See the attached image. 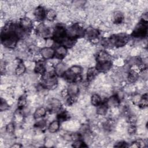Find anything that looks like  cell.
Listing matches in <instances>:
<instances>
[{"label": "cell", "mask_w": 148, "mask_h": 148, "mask_svg": "<svg viewBox=\"0 0 148 148\" xmlns=\"http://www.w3.org/2000/svg\"><path fill=\"white\" fill-rule=\"evenodd\" d=\"M109 45L117 47L124 46L128 41V36L125 34L113 35L108 39Z\"/></svg>", "instance_id": "cell-1"}, {"label": "cell", "mask_w": 148, "mask_h": 148, "mask_svg": "<svg viewBox=\"0 0 148 148\" xmlns=\"http://www.w3.org/2000/svg\"><path fill=\"white\" fill-rule=\"evenodd\" d=\"M53 37L56 42H62L66 37V30L62 25H57L54 29Z\"/></svg>", "instance_id": "cell-2"}, {"label": "cell", "mask_w": 148, "mask_h": 148, "mask_svg": "<svg viewBox=\"0 0 148 148\" xmlns=\"http://www.w3.org/2000/svg\"><path fill=\"white\" fill-rule=\"evenodd\" d=\"M147 33V23L141 21L135 27L132 36L135 38H143Z\"/></svg>", "instance_id": "cell-3"}, {"label": "cell", "mask_w": 148, "mask_h": 148, "mask_svg": "<svg viewBox=\"0 0 148 148\" xmlns=\"http://www.w3.org/2000/svg\"><path fill=\"white\" fill-rule=\"evenodd\" d=\"M33 23L32 20L27 17H24L20 18L19 21V27L25 32H29L32 29Z\"/></svg>", "instance_id": "cell-4"}, {"label": "cell", "mask_w": 148, "mask_h": 148, "mask_svg": "<svg viewBox=\"0 0 148 148\" xmlns=\"http://www.w3.org/2000/svg\"><path fill=\"white\" fill-rule=\"evenodd\" d=\"M37 34L41 38H49L51 35V31L47 27L43 24H40L36 28Z\"/></svg>", "instance_id": "cell-5"}, {"label": "cell", "mask_w": 148, "mask_h": 148, "mask_svg": "<svg viewBox=\"0 0 148 148\" xmlns=\"http://www.w3.org/2000/svg\"><path fill=\"white\" fill-rule=\"evenodd\" d=\"M112 68V62L110 61H106L104 62H97L96 65V69L99 72H107Z\"/></svg>", "instance_id": "cell-6"}, {"label": "cell", "mask_w": 148, "mask_h": 148, "mask_svg": "<svg viewBox=\"0 0 148 148\" xmlns=\"http://www.w3.org/2000/svg\"><path fill=\"white\" fill-rule=\"evenodd\" d=\"M40 54L42 58L45 59H50L55 56V51L51 47H45L40 50Z\"/></svg>", "instance_id": "cell-7"}, {"label": "cell", "mask_w": 148, "mask_h": 148, "mask_svg": "<svg viewBox=\"0 0 148 148\" xmlns=\"http://www.w3.org/2000/svg\"><path fill=\"white\" fill-rule=\"evenodd\" d=\"M48 107L49 110L51 111L57 112L60 111L61 107V103L60 101L57 98H52L50 99V102H49Z\"/></svg>", "instance_id": "cell-8"}, {"label": "cell", "mask_w": 148, "mask_h": 148, "mask_svg": "<svg viewBox=\"0 0 148 148\" xmlns=\"http://www.w3.org/2000/svg\"><path fill=\"white\" fill-rule=\"evenodd\" d=\"M99 34V32L97 29L90 27L87 28V29L85 31L84 35H86L87 38L91 40L92 39L98 38Z\"/></svg>", "instance_id": "cell-9"}, {"label": "cell", "mask_w": 148, "mask_h": 148, "mask_svg": "<svg viewBox=\"0 0 148 148\" xmlns=\"http://www.w3.org/2000/svg\"><path fill=\"white\" fill-rule=\"evenodd\" d=\"M105 103L108 107H110L111 108H117L119 105L120 99L117 95H112L106 99V102Z\"/></svg>", "instance_id": "cell-10"}, {"label": "cell", "mask_w": 148, "mask_h": 148, "mask_svg": "<svg viewBox=\"0 0 148 148\" xmlns=\"http://www.w3.org/2000/svg\"><path fill=\"white\" fill-rule=\"evenodd\" d=\"M34 15L38 21L42 20L46 17V12L43 7L39 6L35 9Z\"/></svg>", "instance_id": "cell-11"}, {"label": "cell", "mask_w": 148, "mask_h": 148, "mask_svg": "<svg viewBox=\"0 0 148 148\" xmlns=\"http://www.w3.org/2000/svg\"><path fill=\"white\" fill-rule=\"evenodd\" d=\"M67 54L66 48L64 46H58L55 50L56 58L60 60L64 58Z\"/></svg>", "instance_id": "cell-12"}, {"label": "cell", "mask_w": 148, "mask_h": 148, "mask_svg": "<svg viewBox=\"0 0 148 148\" xmlns=\"http://www.w3.org/2000/svg\"><path fill=\"white\" fill-rule=\"evenodd\" d=\"M110 54L103 50H101L98 52L97 55V62H104L106 61H110Z\"/></svg>", "instance_id": "cell-13"}, {"label": "cell", "mask_w": 148, "mask_h": 148, "mask_svg": "<svg viewBox=\"0 0 148 148\" xmlns=\"http://www.w3.org/2000/svg\"><path fill=\"white\" fill-rule=\"evenodd\" d=\"M68 94L70 97H75L79 92V86L75 83H71L67 88Z\"/></svg>", "instance_id": "cell-14"}, {"label": "cell", "mask_w": 148, "mask_h": 148, "mask_svg": "<svg viewBox=\"0 0 148 148\" xmlns=\"http://www.w3.org/2000/svg\"><path fill=\"white\" fill-rule=\"evenodd\" d=\"M34 70L37 74L43 75L46 71V66L44 62L41 60L37 61L35 65Z\"/></svg>", "instance_id": "cell-15"}, {"label": "cell", "mask_w": 148, "mask_h": 148, "mask_svg": "<svg viewBox=\"0 0 148 148\" xmlns=\"http://www.w3.org/2000/svg\"><path fill=\"white\" fill-rule=\"evenodd\" d=\"M60 128V121L58 120H53L52 121L48 127V130L51 133L56 132Z\"/></svg>", "instance_id": "cell-16"}, {"label": "cell", "mask_w": 148, "mask_h": 148, "mask_svg": "<svg viewBox=\"0 0 148 148\" xmlns=\"http://www.w3.org/2000/svg\"><path fill=\"white\" fill-rule=\"evenodd\" d=\"M108 106L106 103H101L99 105L97 106L96 112L97 114L100 115V116H104L106 114L107 111H108Z\"/></svg>", "instance_id": "cell-17"}, {"label": "cell", "mask_w": 148, "mask_h": 148, "mask_svg": "<svg viewBox=\"0 0 148 148\" xmlns=\"http://www.w3.org/2000/svg\"><path fill=\"white\" fill-rule=\"evenodd\" d=\"M46 114V110L44 107H39L36 109L34 114V117L35 119H40L42 117H43Z\"/></svg>", "instance_id": "cell-18"}, {"label": "cell", "mask_w": 148, "mask_h": 148, "mask_svg": "<svg viewBox=\"0 0 148 148\" xmlns=\"http://www.w3.org/2000/svg\"><path fill=\"white\" fill-rule=\"evenodd\" d=\"M124 18L123 14L120 11H116L114 13L113 16V20L115 24H119L122 23Z\"/></svg>", "instance_id": "cell-19"}, {"label": "cell", "mask_w": 148, "mask_h": 148, "mask_svg": "<svg viewBox=\"0 0 148 148\" xmlns=\"http://www.w3.org/2000/svg\"><path fill=\"white\" fill-rule=\"evenodd\" d=\"M25 70H26V66L23 62H20L17 65V66L15 68V73L17 76H21L23 73H24V72H25Z\"/></svg>", "instance_id": "cell-20"}, {"label": "cell", "mask_w": 148, "mask_h": 148, "mask_svg": "<svg viewBox=\"0 0 148 148\" xmlns=\"http://www.w3.org/2000/svg\"><path fill=\"white\" fill-rule=\"evenodd\" d=\"M66 69V65L65 64H64L62 62H59L56 66V68H55V73L60 76V75H62L63 73L66 71H65Z\"/></svg>", "instance_id": "cell-21"}, {"label": "cell", "mask_w": 148, "mask_h": 148, "mask_svg": "<svg viewBox=\"0 0 148 148\" xmlns=\"http://www.w3.org/2000/svg\"><path fill=\"white\" fill-rule=\"evenodd\" d=\"M97 70L95 68H90L88 69L87 72V79L88 82H90L92 81L95 75H97Z\"/></svg>", "instance_id": "cell-22"}, {"label": "cell", "mask_w": 148, "mask_h": 148, "mask_svg": "<svg viewBox=\"0 0 148 148\" xmlns=\"http://www.w3.org/2000/svg\"><path fill=\"white\" fill-rule=\"evenodd\" d=\"M91 103L94 106H98L101 103V98L97 94H94L91 97Z\"/></svg>", "instance_id": "cell-23"}, {"label": "cell", "mask_w": 148, "mask_h": 148, "mask_svg": "<svg viewBox=\"0 0 148 148\" xmlns=\"http://www.w3.org/2000/svg\"><path fill=\"white\" fill-rule=\"evenodd\" d=\"M57 16V13L56 10L54 9H49L46 13V17L47 20L49 21H53Z\"/></svg>", "instance_id": "cell-24"}, {"label": "cell", "mask_w": 148, "mask_h": 148, "mask_svg": "<svg viewBox=\"0 0 148 148\" xmlns=\"http://www.w3.org/2000/svg\"><path fill=\"white\" fill-rule=\"evenodd\" d=\"M138 72H135L134 71L131 70V71L130 72L128 75V80L129 81V82L132 83L135 82L138 78Z\"/></svg>", "instance_id": "cell-25"}, {"label": "cell", "mask_w": 148, "mask_h": 148, "mask_svg": "<svg viewBox=\"0 0 148 148\" xmlns=\"http://www.w3.org/2000/svg\"><path fill=\"white\" fill-rule=\"evenodd\" d=\"M139 106L145 109L147 107V93L143 94V97H141L140 100L138 103Z\"/></svg>", "instance_id": "cell-26"}, {"label": "cell", "mask_w": 148, "mask_h": 148, "mask_svg": "<svg viewBox=\"0 0 148 148\" xmlns=\"http://www.w3.org/2000/svg\"><path fill=\"white\" fill-rule=\"evenodd\" d=\"M69 71L75 75H80V73H82V68L80 66L75 65L72 66L70 68Z\"/></svg>", "instance_id": "cell-27"}, {"label": "cell", "mask_w": 148, "mask_h": 148, "mask_svg": "<svg viewBox=\"0 0 148 148\" xmlns=\"http://www.w3.org/2000/svg\"><path fill=\"white\" fill-rule=\"evenodd\" d=\"M27 103L26 97L24 95H21L19 97L18 100V107L19 108H23Z\"/></svg>", "instance_id": "cell-28"}, {"label": "cell", "mask_w": 148, "mask_h": 148, "mask_svg": "<svg viewBox=\"0 0 148 148\" xmlns=\"http://www.w3.org/2000/svg\"><path fill=\"white\" fill-rule=\"evenodd\" d=\"M15 131V126L14 123H8L6 126V131L9 134H12L14 133Z\"/></svg>", "instance_id": "cell-29"}, {"label": "cell", "mask_w": 148, "mask_h": 148, "mask_svg": "<svg viewBox=\"0 0 148 148\" xmlns=\"http://www.w3.org/2000/svg\"><path fill=\"white\" fill-rule=\"evenodd\" d=\"M86 143L80 139H76L73 143V146L75 147H87Z\"/></svg>", "instance_id": "cell-30"}, {"label": "cell", "mask_w": 148, "mask_h": 148, "mask_svg": "<svg viewBox=\"0 0 148 148\" xmlns=\"http://www.w3.org/2000/svg\"><path fill=\"white\" fill-rule=\"evenodd\" d=\"M9 105L7 103V102L3 98H1V107H0L1 110L2 112L6 110L9 109Z\"/></svg>", "instance_id": "cell-31"}, {"label": "cell", "mask_w": 148, "mask_h": 148, "mask_svg": "<svg viewBox=\"0 0 148 148\" xmlns=\"http://www.w3.org/2000/svg\"><path fill=\"white\" fill-rule=\"evenodd\" d=\"M127 130H128V134H130V135H133V134H135V132L136 131V128L135 124H131L128 127Z\"/></svg>", "instance_id": "cell-32"}, {"label": "cell", "mask_w": 148, "mask_h": 148, "mask_svg": "<svg viewBox=\"0 0 148 148\" xmlns=\"http://www.w3.org/2000/svg\"><path fill=\"white\" fill-rule=\"evenodd\" d=\"M46 123V122L45 120H40L36 123L35 127L36 128H43L45 126Z\"/></svg>", "instance_id": "cell-33"}, {"label": "cell", "mask_w": 148, "mask_h": 148, "mask_svg": "<svg viewBox=\"0 0 148 148\" xmlns=\"http://www.w3.org/2000/svg\"><path fill=\"white\" fill-rule=\"evenodd\" d=\"M115 147H127V143L124 142V141H120L117 143L116 145H115L114 146Z\"/></svg>", "instance_id": "cell-34"}, {"label": "cell", "mask_w": 148, "mask_h": 148, "mask_svg": "<svg viewBox=\"0 0 148 148\" xmlns=\"http://www.w3.org/2000/svg\"><path fill=\"white\" fill-rule=\"evenodd\" d=\"M140 98H141L140 97L139 95L136 94V95H135L134 97H133L132 100H133V101H134V102L135 103L138 104L139 102V101H140Z\"/></svg>", "instance_id": "cell-35"}, {"label": "cell", "mask_w": 148, "mask_h": 148, "mask_svg": "<svg viewBox=\"0 0 148 148\" xmlns=\"http://www.w3.org/2000/svg\"><path fill=\"white\" fill-rule=\"evenodd\" d=\"M21 145H20V144L18 143H14L13 145H12L11 147H21Z\"/></svg>", "instance_id": "cell-36"}]
</instances>
